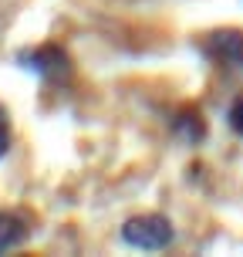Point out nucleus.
I'll return each mask as SVG.
<instances>
[{
  "label": "nucleus",
  "mask_w": 243,
  "mask_h": 257,
  "mask_svg": "<svg viewBox=\"0 0 243 257\" xmlns=\"http://www.w3.org/2000/svg\"><path fill=\"white\" fill-rule=\"evenodd\" d=\"M172 223L166 217H159V213H142V217H132L125 220V227H122V240L128 247H139V250H166L172 244Z\"/></svg>",
  "instance_id": "nucleus-1"
},
{
  "label": "nucleus",
  "mask_w": 243,
  "mask_h": 257,
  "mask_svg": "<svg viewBox=\"0 0 243 257\" xmlns=\"http://www.w3.org/2000/svg\"><path fill=\"white\" fill-rule=\"evenodd\" d=\"M21 61H24L31 71H38L41 78L54 81V85H61V81L71 78V58H68V51H64L61 44H41L34 51H27Z\"/></svg>",
  "instance_id": "nucleus-2"
},
{
  "label": "nucleus",
  "mask_w": 243,
  "mask_h": 257,
  "mask_svg": "<svg viewBox=\"0 0 243 257\" xmlns=\"http://www.w3.org/2000/svg\"><path fill=\"white\" fill-rule=\"evenodd\" d=\"M206 51L213 54L219 64L243 71V31H230V27H226V31H213Z\"/></svg>",
  "instance_id": "nucleus-3"
},
{
  "label": "nucleus",
  "mask_w": 243,
  "mask_h": 257,
  "mask_svg": "<svg viewBox=\"0 0 243 257\" xmlns=\"http://www.w3.org/2000/svg\"><path fill=\"white\" fill-rule=\"evenodd\" d=\"M27 240V227L24 220L11 213V210H0V254H7L14 247H21Z\"/></svg>",
  "instance_id": "nucleus-4"
},
{
  "label": "nucleus",
  "mask_w": 243,
  "mask_h": 257,
  "mask_svg": "<svg viewBox=\"0 0 243 257\" xmlns=\"http://www.w3.org/2000/svg\"><path fill=\"white\" fill-rule=\"evenodd\" d=\"M176 132H179L186 142H203V118H199V112L196 108H182L179 115H176Z\"/></svg>",
  "instance_id": "nucleus-5"
},
{
  "label": "nucleus",
  "mask_w": 243,
  "mask_h": 257,
  "mask_svg": "<svg viewBox=\"0 0 243 257\" xmlns=\"http://www.w3.org/2000/svg\"><path fill=\"white\" fill-rule=\"evenodd\" d=\"M11 118H7V112H4V105H0V159L11 153Z\"/></svg>",
  "instance_id": "nucleus-6"
},
{
  "label": "nucleus",
  "mask_w": 243,
  "mask_h": 257,
  "mask_svg": "<svg viewBox=\"0 0 243 257\" xmlns=\"http://www.w3.org/2000/svg\"><path fill=\"white\" fill-rule=\"evenodd\" d=\"M230 128L236 132V136H243V98H236V102L230 105Z\"/></svg>",
  "instance_id": "nucleus-7"
}]
</instances>
